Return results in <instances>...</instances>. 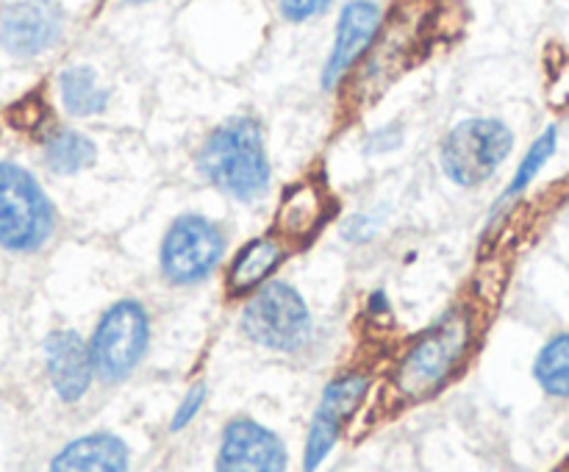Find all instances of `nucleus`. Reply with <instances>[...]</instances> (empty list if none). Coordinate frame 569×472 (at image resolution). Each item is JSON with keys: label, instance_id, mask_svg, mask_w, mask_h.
<instances>
[{"label": "nucleus", "instance_id": "5701e85b", "mask_svg": "<svg viewBox=\"0 0 569 472\" xmlns=\"http://www.w3.org/2000/svg\"><path fill=\"white\" fill-rule=\"evenodd\" d=\"M128 3H150V0H128Z\"/></svg>", "mask_w": 569, "mask_h": 472}, {"label": "nucleus", "instance_id": "2eb2a0df", "mask_svg": "<svg viewBox=\"0 0 569 472\" xmlns=\"http://www.w3.org/2000/svg\"><path fill=\"white\" fill-rule=\"evenodd\" d=\"M287 259V244L270 233V237H256L244 244L231 261L228 270V292L231 294H248L253 289L264 287L270 281L272 272L283 264Z\"/></svg>", "mask_w": 569, "mask_h": 472}, {"label": "nucleus", "instance_id": "9d476101", "mask_svg": "<svg viewBox=\"0 0 569 472\" xmlns=\"http://www.w3.org/2000/svg\"><path fill=\"white\" fill-rule=\"evenodd\" d=\"M289 466V450L276 431L250 416L228 422L222 431L217 470L222 472H281Z\"/></svg>", "mask_w": 569, "mask_h": 472}, {"label": "nucleus", "instance_id": "f03ea898", "mask_svg": "<svg viewBox=\"0 0 569 472\" xmlns=\"http://www.w3.org/2000/svg\"><path fill=\"white\" fill-rule=\"evenodd\" d=\"M198 170L211 187L242 203H253L270 187L264 133L253 117H233L209 133L198 153Z\"/></svg>", "mask_w": 569, "mask_h": 472}, {"label": "nucleus", "instance_id": "aec40b11", "mask_svg": "<svg viewBox=\"0 0 569 472\" xmlns=\"http://www.w3.org/2000/svg\"><path fill=\"white\" fill-rule=\"evenodd\" d=\"M44 117H48V111H44V100L39 98V94H28V98L17 100V103L6 111V120L14 128H20V131L39 128Z\"/></svg>", "mask_w": 569, "mask_h": 472}, {"label": "nucleus", "instance_id": "39448f33", "mask_svg": "<svg viewBox=\"0 0 569 472\" xmlns=\"http://www.w3.org/2000/svg\"><path fill=\"white\" fill-rule=\"evenodd\" d=\"M242 331L261 348L298 353L311 339V311L292 283L270 281L244 305Z\"/></svg>", "mask_w": 569, "mask_h": 472}, {"label": "nucleus", "instance_id": "4be33fe9", "mask_svg": "<svg viewBox=\"0 0 569 472\" xmlns=\"http://www.w3.org/2000/svg\"><path fill=\"white\" fill-rule=\"evenodd\" d=\"M203 403H206V383H198V386L189 389L187 398H183L181 405L176 409V416H172L170 422V431H183V428L198 416V411L203 409Z\"/></svg>", "mask_w": 569, "mask_h": 472}, {"label": "nucleus", "instance_id": "423d86ee", "mask_svg": "<svg viewBox=\"0 0 569 472\" xmlns=\"http://www.w3.org/2000/svg\"><path fill=\"white\" fill-rule=\"evenodd\" d=\"M150 348V317L139 300H117L103 311L92 333L94 375L106 383H120L142 364Z\"/></svg>", "mask_w": 569, "mask_h": 472}, {"label": "nucleus", "instance_id": "20e7f679", "mask_svg": "<svg viewBox=\"0 0 569 472\" xmlns=\"http://www.w3.org/2000/svg\"><path fill=\"white\" fill-rule=\"evenodd\" d=\"M515 148V133L503 120L472 117L456 122L439 144L442 172L461 189H478L500 170Z\"/></svg>", "mask_w": 569, "mask_h": 472}, {"label": "nucleus", "instance_id": "a211bd4d", "mask_svg": "<svg viewBox=\"0 0 569 472\" xmlns=\"http://www.w3.org/2000/svg\"><path fill=\"white\" fill-rule=\"evenodd\" d=\"M533 378L550 398H569V333H559L539 350Z\"/></svg>", "mask_w": 569, "mask_h": 472}, {"label": "nucleus", "instance_id": "6ab92c4d", "mask_svg": "<svg viewBox=\"0 0 569 472\" xmlns=\"http://www.w3.org/2000/svg\"><path fill=\"white\" fill-rule=\"evenodd\" d=\"M556 144H559V128L556 125L545 128L542 137L531 144V150L526 153L522 164L517 167L515 178H511V183L506 187L503 198L498 200V205H506L509 200H515L517 194H522L528 187H531V181L539 175V170H542V167L550 161V155L556 153Z\"/></svg>", "mask_w": 569, "mask_h": 472}, {"label": "nucleus", "instance_id": "dca6fc26", "mask_svg": "<svg viewBox=\"0 0 569 472\" xmlns=\"http://www.w3.org/2000/svg\"><path fill=\"white\" fill-rule=\"evenodd\" d=\"M61 103L72 117H94L109 106V89L100 87L92 67H70L59 76Z\"/></svg>", "mask_w": 569, "mask_h": 472}, {"label": "nucleus", "instance_id": "6e6552de", "mask_svg": "<svg viewBox=\"0 0 569 472\" xmlns=\"http://www.w3.org/2000/svg\"><path fill=\"white\" fill-rule=\"evenodd\" d=\"M67 14L56 0H17L0 14V44L17 59H33L61 39Z\"/></svg>", "mask_w": 569, "mask_h": 472}, {"label": "nucleus", "instance_id": "ddd939ff", "mask_svg": "<svg viewBox=\"0 0 569 472\" xmlns=\"http://www.w3.org/2000/svg\"><path fill=\"white\" fill-rule=\"evenodd\" d=\"M328 217V198L315 181H303L289 189L281 198L276 211V233L283 244L303 248L320 233L322 222Z\"/></svg>", "mask_w": 569, "mask_h": 472}, {"label": "nucleus", "instance_id": "7ed1b4c3", "mask_svg": "<svg viewBox=\"0 0 569 472\" xmlns=\"http://www.w3.org/2000/svg\"><path fill=\"white\" fill-rule=\"evenodd\" d=\"M56 228V209L31 170L0 161V248L37 253Z\"/></svg>", "mask_w": 569, "mask_h": 472}, {"label": "nucleus", "instance_id": "f3484780", "mask_svg": "<svg viewBox=\"0 0 569 472\" xmlns=\"http://www.w3.org/2000/svg\"><path fill=\"white\" fill-rule=\"evenodd\" d=\"M44 161L59 175H76V172L89 170L98 161V148L83 133L61 128L44 142Z\"/></svg>", "mask_w": 569, "mask_h": 472}, {"label": "nucleus", "instance_id": "412c9836", "mask_svg": "<svg viewBox=\"0 0 569 472\" xmlns=\"http://www.w3.org/2000/svg\"><path fill=\"white\" fill-rule=\"evenodd\" d=\"M333 0H278L283 20L289 22H309L315 17L326 14Z\"/></svg>", "mask_w": 569, "mask_h": 472}, {"label": "nucleus", "instance_id": "9b49d317", "mask_svg": "<svg viewBox=\"0 0 569 472\" xmlns=\"http://www.w3.org/2000/svg\"><path fill=\"white\" fill-rule=\"evenodd\" d=\"M381 6L376 0H350L339 14L337 37H333V48L328 53L326 70H322V87L333 89L356 64L361 56L370 50L376 42L378 28H381Z\"/></svg>", "mask_w": 569, "mask_h": 472}, {"label": "nucleus", "instance_id": "f257e3e1", "mask_svg": "<svg viewBox=\"0 0 569 472\" xmlns=\"http://www.w3.org/2000/svg\"><path fill=\"white\" fill-rule=\"evenodd\" d=\"M476 320L470 309H453L409 344L392 378V392L403 403H420L448 386L470 353Z\"/></svg>", "mask_w": 569, "mask_h": 472}, {"label": "nucleus", "instance_id": "1a4fd4ad", "mask_svg": "<svg viewBox=\"0 0 569 472\" xmlns=\"http://www.w3.org/2000/svg\"><path fill=\"white\" fill-rule=\"evenodd\" d=\"M367 389H370V381L359 372H350V375L328 383L315 411V420H311L309 439H306L303 470H317L326 461V455L337 448L345 422L356 414L361 400L367 398Z\"/></svg>", "mask_w": 569, "mask_h": 472}, {"label": "nucleus", "instance_id": "f8f14e48", "mask_svg": "<svg viewBox=\"0 0 569 472\" xmlns=\"http://www.w3.org/2000/svg\"><path fill=\"white\" fill-rule=\"evenodd\" d=\"M44 350V366H48V378L53 383V392L59 394L64 403H76L89 392L94 378L92 350L83 342L81 333L70 331H53L48 333L42 344Z\"/></svg>", "mask_w": 569, "mask_h": 472}, {"label": "nucleus", "instance_id": "0eeeda50", "mask_svg": "<svg viewBox=\"0 0 569 472\" xmlns=\"http://www.w3.org/2000/svg\"><path fill=\"white\" fill-rule=\"evenodd\" d=\"M226 255V237L220 225L203 214H181L167 228L161 242V275L172 287H192L206 281Z\"/></svg>", "mask_w": 569, "mask_h": 472}, {"label": "nucleus", "instance_id": "4468645a", "mask_svg": "<svg viewBox=\"0 0 569 472\" xmlns=\"http://www.w3.org/2000/svg\"><path fill=\"white\" fill-rule=\"evenodd\" d=\"M131 450L117 433H89L56 453L50 470L56 472H126Z\"/></svg>", "mask_w": 569, "mask_h": 472}]
</instances>
